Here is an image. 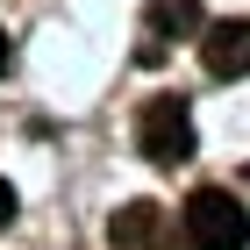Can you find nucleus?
Here are the masks:
<instances>
[{
  "instance_id": "obj_1",
  "label": "nucleus",
  "mask_w": 250,
  "mask_h": 250,
  "mask_svg": "<svg viewBox=\"0 0 250 250\" xmlns=\"http://www.w3.org/2000/svg\"><path fill=\"white\" fill-rule=\"evenodd\" d=\"M186 243H193V250H243V243H250L243 200L222 193V186H193V193H186Z\"/></svg>"
},
{
  "instance_id": "obj_2",
  "label": "nucleus",
  "mask_w": 250,
  "mask_h": 250,
  "mask_svg": "<svg viewBox=\"0 0 250 250\" xmlns=\"http://www.w3.org/2000/svg\"><path fill=\"white\" fill-rule=\"evenodd\" d=\"M136 150L150 157V165H186L193 157V107L179 93H157L136 115Z\"/></svg>"
},
{
  "instance_id": "obj_3",
  "label": "nucleus",
  "mask_w": 250,
  "mask_h": 250,
  "mask_svg": "<svg viewBox=\"0 0 250 250\" xmlns=\"http://www.w3.org/2000/svg\"><path fill=\"white\" fill-rule=\"evenodd\" d=\"M200 64H208V79H243L250 72V21H208L200 29Z\"/></svg>"
},
{
  "instance_id": "obj_4",
  "label": "nucleus",
  "mask_w": 250,
  "mask_h": 250,
  "mask_svg": "<svg viewBox=\"0 0 250 250\" xmlns=\"http://www.w3.org/2000/svg\"><path fill=\"white\" fill-rule=\"evenodd\" d=\"M107 236H115V250H179L172 236H165V208H157V200H129V208H115Z\"/></svg>"
},
{
  "instance_id": "obj_5",
  "label": "nucleus",
  "mask_w": 250,
  "mask_h": 250,
  "mask_svg": "<svg viewBox=\"0 0 250 250\" xmlns=\"http://www.w3.org/2000/svg\"><path fill=\"white\" fill-rule=\"evenodd\" d=\"M208 15L200 0H150V43H179V36H200Z\"/></svg>"
},
{
  "instance_id": "obj_6",
  "label": "nucleus",
  "mask_w": 250,
  "mask_h": 250,
  "mask_svg": "<svg viewBox=\"0 0 250 250\" xmlns=\"http://www.w3.org/2000/svg\"><path fill=\"white\" fill-rule=\"evenodd\" d=\"M15 208H21V200H15V186H7V179H0V229H7V222H15Z\"/></svg>"
},
{
  "instance_id": "obj_7",
  "label": "nucleus",
  "mask_w": 250,
  "mask_h": 250,
  "mask_svg": "<svg viewBox=\"0 0 250 250\" xmlns=\"http://www.w3.org/2000/svg\"><path fill=\"white\" fill-rule=\"evenodd\" d=\"M7 58H15V50H7V29H0V72H7Z\"/></svg>"
}]
</instances>
